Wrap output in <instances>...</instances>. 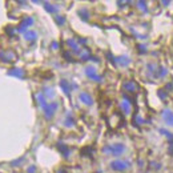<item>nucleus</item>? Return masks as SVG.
I'll list each match as a JSON object with an SVG mask.
<instances>
[{
  "label": "nucleus",
  "instance_id": "obj_1",
  "mask_svg": "<svg viewBox=\"0 0 173 173\" xmlns=\"http://www.w3.org/2000/svg\"><path fill=\"white\" fill-rule=\"evenodd\" d=\"M106 149H109V151H111L113 155L115 156H117V155H120V153L122 152V149H124V146L122 145H113V146H109V148H106Z\"/></svg>",
  "mask_w": 173,
  "mask_h": 173
},
{
  "label": "nucleus",
  "instance_id": "obj_2",
  "mask_svg": "<svg viewBox=\"0 0 173 173\" xmlns=\"http://www.w3.org/2000/svg\"><path fill=\"white\" fill-rule=\"evenodd\" d=\"M112 168L116 169V171H122V169L126 168V162H122V161H116V162H112Z\"/></svg>",
  "mask_w": 173,
  "mask_h": 173
},
{
  "label": "nucleus",
  "instance_id": "obj_3",
  "mask_svg": "<svg viewBox=\"0 0 173 173\" xmlns=\"http://www.w3.org/2000/svg\"><path fill=\"white\" fill-rule=\"evenodd\" d=\"M80 99L83 100V103H85V104H92V99L91 96H88L86 93H81L80 95Z\"/></svg>",
  "mask_w": 173,
  "mask_h": 173
},
{
  "label": "nucleus",
  "instance_id": "obj_4",
  "mask_svg": "<svg viewBox=\"0 0 173 173\" xmlns=\"http://www.w3.org/2000/svg\"><path fill=\"white\" fill-rule=\"evenodd\" d=\"M25 36H27V39L32 40V39H35V36H36V35H35V33H32V32H29V33H27Z\"/></svg>",
  "mask_w": 173,
  "mask_h": 173
},
{
  "label": "nucleus",
  "instance_id": "obj_5",
  "mask_svg": "<svg viewBox=\"0 0 173 173\" xmlns=\"http://www.w3.org/2000/svg\"><path fill=\"white\" fill-rule=\"evenodd\" d=\"M9 73H11V75H15V76H21V71H11Z\"/></svg>",
  "mask_w": 173,
  "mask_h": 173
}]
</instances>
